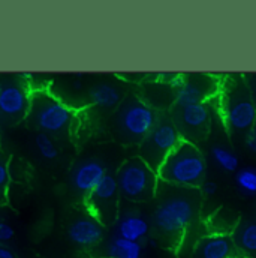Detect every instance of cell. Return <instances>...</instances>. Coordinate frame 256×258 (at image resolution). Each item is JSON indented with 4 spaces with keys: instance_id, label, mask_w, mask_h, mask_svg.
I'll return each instance as SVG.
<instances>
[{
    "instance_id": "obj_23",
    "label": "cell",
    "mask_w": 256,
    "mask_h": 258,
    "mask_svg": "<svg viewBox=\"0 0 256 258\" xmlns=\"http://www.w3.org/2000/svg\"><path fill=\"white\" fill-rule=\"evenodd\" d=\"M15 236V230L11 224L0 221V243H6L11 242Z\"/></svg>"
},
{
    "instance_id": "obj_2",
    "label": "cell",
    "mask_w": 256,
    "mask_h": 258,
    "mask_svg": "<svg viewBox=\"0 0 256 258\" xmlns=\"http://www.w3.org/2000/svg\"><path fill=\"white\" fill-rule=\"evenodd\" d=\"M217 96L226 129L231 134H247L256 120V105L244 75H228L220 83Z\"/></svg>"
},
{
    "instance_id": "obj_6",
    "label": "cell",
    "mask_w": 256,
    "mask_h": 258,
    "mask_svg": "<svg viewBox=\"0 0 256 258\" xmlns=\"http://www.w3.org/2000/svg\"><path fill=\"white\" fill-rule=\"evenodd\" d=\"M116 179L120 195L133 203L150 201L154 198L160 183L159 174L139 156L125 161L120 165Z\"/></svg>"
},
{
    "instance_id": "obj_7",
    "label": "cell",
    "mask_w": 256,
    "mask_h": 258,
    "mask_svg": "<svg viewBox=\"0 0 256 258\" xmlns=\"http://www.w3.org/2000/svg\"><path fill=\"white\" fill-rule=\"evenodd\" d=\"M182 135L169 116H159L154 128L139 144V158L156 173L171 152L180 144Z\"/></svg>"
},
{
    "instance_id": "obj_22",
    "label": "cell",
    "mask_w": 256,
    "mask_h": 258,
    "mask_svg": "<svg viewBox=\"0 0 256 258\" xmlns=\"http://www.w3.org/2000/svg\"><path fill=\"white\" fill-rule=\"evenodd\" d=\"M9 189V156L0 149V204L6 203Z\"/></svg>"
},
{
    "instance_id": "obj_8",
    "label": "cell",
    "mask_w": 256,
    "mask_h": 258,
    "mask_svg": "<svg viewBox=\"0 0 256 258\" xmlns=\"http://www.w3.org/2000/svg\"><path fill=\"white\" fill-rule=\"evenodd\" d=\"M220 80L210 74H179L171 84L176 90L174 107L205 104L219 95Z\"/></svg>"
},
{
    "instance_id": "obj_28",
    "label": "cell",
    "mask_w": 256,
    "mask_h": 258,
    "mask_svg": "<svg viewBox=\"0 0 256 258\" xmlns=\"http://www.w3.org/2000/svg\"><path fill=\"white\" fill-rule=\"evenodd\" d=\"M238 258H244V257H241V255H240V257H238Z\"/></svg>"
},
{
    "instance_id": "obj_13",
    "label": "cell",
    "mask_w": 256,
    "mask_h": 258,
    "mask_svg": "<svg viewBox=\"0 0 256 258\" xmlns=\"http://www.w3.org/2000/svg\"><path fill=\"white\" fill-rule=\"evenodd\" d=\"M67 237L79 248H93L104 239V225L92 215L79 216L67 227Z\"/></svg>"
},
{
    "instance_id": "obj_20",
    "label": "cell",
    "mask_w": 256,
    "mask_h": 258,
    "mask_svg": "<svg viewBox=\"0 0 256 258\" xmlns=\"http://www.w3.org/2000/svg\"><path fill=\"white\" fill-rule=\"evenodd\" d=\"M235 185L246 197H256V167H243L235 173Z\"/></svg>"
},
{
    "instance_id": "obj_29",
    "label": "cell",
    "mask_w": 256,
    "mask_h": 258,
    "mask_svg": "<svg viewBox=\"0 0 256 258\" xmlns=\"http://www.w3.org/2000/svg\"><path fill=\"white\" fill-rule=\"evenodd\" d=\"M84 258H89V257H84Z\"/></svg>"
},
{
    "instance_id": "obj_4",
    "label": "cell",
    "mask_w": 256,
    "mask_h": 258,
    "mask_svg": "<svg viewBox=\"0 0 256 258\" xmlns=\"http://www.w3.org/2000/svg\"><path fill=\"white\" fill-rule=\"evenodd\" d=\"M27 119L39 132L63 135L73 122V111L47 89H33Z\"/></svg>"
},
{
    "instance_id": "obj_3",
    "label": "cell",
    "mask_w": 256,
    "mask_h": 258,
    "mask_svg": "<svg viewBox=\"0 0 256 258\" xmlns=\"http://www.w3.org/2000/svg\"><path fill=\"white\" fill-rule=\"evenodd\" d=\"M205 173L207 162L202 152L193 143L185 140L180 141L157 171L160 182L171 186L191 189L201 186Z\"/></svg>"
},
{
    "instance_id": "obj_19",
    "label": "cell",
    "mask_w": 256,
    "mask_h": 258,
    "mask_svg": "<svg viewBox=\"0 0 256 258\" xmlns=\"http://www.w3.org/2000/svg\"><path fill=\"white\" fill-rule=\"evenodd\" d=\"M210 155L211 159L216 162V165L222 168L225 173H237L240 170V159L231 149L216 144L211 147Z\"/></svg>"
},
{
    "instance_id": "obj_11",
    "label": "cell",
    "mask_w": 256,
    "mask_h": 258,
    "mask_svg": "<svg viewBox=\"0 0 256 258\" xmlns=\"http://www.w3.org/2000/svg\"><path fill=\"white\" fill-rule=\"evenodd\" d=\"M171 119L182 138L189 143L202 141L211 129V108L205 104L174 107Z\"/></svg>"
},
{
    "instance_id": "obj_14",
    "label": "cell",
    "mask_w": 256,
    "mask_h": 258,
    "mask_svg": "<svg viewBox=\"0 0 256 258\" xmlns=\"http://www.w3.org/2000/svg\"><path fill=\"white\" fill-rule=\"evenodd\" d=\"M108 174L107 167L98 159H86L79 162L70 174V183L78 194L87 197Z\"/></svg>"
},
{
    "instance_id": "obj_27",
    "label": "cell",
    "mask_w": 256,
    "mask_h": 258,
    "mask_svg": "<svg viewBox=\"0 0 256 258\" xmlns=\"http://www.w3.org/2000/svg\"><path fill=\"white\" fill-rule=\"evenodd\" d=\"M0 258H17V255L11 248H8L5 245H0Z\"/></svg>"
},
{
    "instance_id": "obj_18",
    "label": "cell",
    "mask_w": 256,
    "mask_h": 258,
    "mask_svg": "<svg viewBox=\"0 0 256 258\" xmlns=\"http://www.w3.org/2000/svg\"><path fill=\"white\" fill-rule=\"evenodd\" d=\"M107 258H141L142 243L126 240L114 234L107 245Z\"/></svg>"
},
{
    "instance_id": "obj_12",
    "label": "cell",
    "mask_w": 256,
    "mask_h": 258,
    "mask_svg": "<svg viewBox=\"0 0 256 258\" xmlns=\"http://www.w3.org/2000/svg\"><path fill=\"white\" fill-rule=\"evenodd\" d=\"M240 252L231 234H207L193 248L192 258H238Z\"/></svg>"
},
{
    "instance_id": "obj_5",
    "label": "cell",
    "mask_w": 256,
    "mask_h": 258,
    "mask_svg": "<svg viewBox=\"0 0 256 258\" xmlns=\"http://www.w3.org/2000/svg\"><path fill=\"white\" fill-rule=\"evenodd\" d=\"M159 116L156 110L136 96H129L116 113L114 125L117 135L126 144H141L151 132Z\"/></svg>"
},
{
    "instance_id": "obj_26",
    "label": "cell",
    "mask_w": 256,
    "mask_h": 258,
    "mask_svg": "<svg viewBox=\"0 0 256 258\" xmlns=\"http://www.w3.org/2000/svg\"><path fill=\"white\" fill-rule=\"evenodd\" d=\"M244 80L247 83V87L250 90V95H252V99L256 105V74H250V75H244Z\"/></svg>"
},
{
    "instance_id": "obj_10",
    "label": "cell",
    "mask_w": 256,
    "mask_h": 258,
    "mask_svg": "<svg viewBox=\"0 0 256 258\" xmlns=\"http://www.w3.org/2000/svg\"><path fill=\"white\" fill-rule=\"evenodd\" d=\"M119 200L120 191L117 179L113 174H107L102 182L86 197V204L92 216H95L102 225H111L119 219Z\"/></svg>"
},
{
    "instance_id": "obj_21",
    "label": "cell",
    "mask_w": 256,
    "mask_h": 258,
    "mask_svg": "<svg viewBox=\"0 0 256 258\" xmlns=\"http://www.w3.org/2000/svg\"><path fill=\"white\" fill-rule=\"evenodd\" d=\"M35 144H36L39 153L42 155V158H45L48 161H54L59 158V147L50 134L38 132L35 137Z\"/></svg>"
},
{
    "instance_id": "obj_1",
    "label": "cell",
    "mask_w": 256,
    "mask_h": 258,
    "mask_svg": "<svg viewBox=\"0 0 256 258\" xmlns=\"http://www.w3.org/2000/svg\"><path fill=\"white\" fill-rule=\"evenodd\" d=\"M159 200L153 212L156 239L168 248L182 243L186 231L198 216L201 197L196 189L159 183Z\"/></svg>"
},
{
    "instance_id": "obj_9",
    "label": "cell",
    "mask_w": 256,
    "mask_h": 258,
    "mask_svg": "<svg viewBox=\"0 0 256 258\" xmlns=\"http://www.w3.org/2000/svg\"><path fill=\"white\" fill-rule=\"evenodd\" d=\"M29 84L20 80L18 75L0 78V120L18 123L29 116L30 110Z\"/></svg>"
},
{
    "instance_id": "obj_17",
    "label": "cell",
    "mask_w": 256,
    "mask_h": 258,
    "mask_svg": "<svg viewBox=\"0 0 256 258\" xmlns=\"http://www.w3.org/2000/svg\"><path fill=\"white\" fill-rule=\"evenodd\" d=\"M89 99L92 101L93 105L99 108L111 110V108H117L123 102V95L117 86L102 81L90 87Z\"/></svg>"
},
{
    "instance_id": "obj_24",
    "label": "cell",
    "mask_w": 256,
    "mask_h": 258,
    "mask_svg": "<svg viewBox=\"0 0 256 258\" xmlns=\"http://www.w3.org/2000/svg\"><path fill=\"white\" fill-rule=\"evenodd\" d=\"M199 189H201V194H202V195H205V197H213V195L217 194L219 186H217V183H216L214 180H204V182L201 183Z\"/></svg>"
},
{
    "instance_id": "obj_16",
    "label": "cell",
    "mask_w": 256,
    "mask_h": 258,
    "mask_svg": "<svg viewBox=\"0 0 256 258\" xmlns=\"http://www.w3.org/2000/svg\"><path fill=\"white\" fill-rule=\"evenodd\" d=\"M231 236L241 257L256 258V219H241Z\"/></svg>"
},
{
    "instance_id": "obj_15",
    "label": "cell",
    "mask_w": 256,
    "mask_h": 258,
    "mask_svg": "<svg viewBox=\"0 0 256 258\" xmlns=\"http://www.w3.org/2000/svg\"><path fill=\"white\" fill-rule=\"evenodd\" d=\"M116 234L132 242H141L150 234V222L138 210H126L116 222Z\"/></svg>"
},
{
    "instance_id": "obj_25",
    "label": "cell",
    "mask_w": 256,
    "mask_h": 258,
    "mask_svg": "<svg viewBox=\"0 0 256 258\" xmlns=\"http://www.w3.org/2000/svg\"><path fill=\"white\" fill-rule=\"evenodd\" d=\"M246 146H247V149H249L252 153H255L256 155V120L253 122L250 131L246 134Z\"/></svg>"
}]
</instances>
